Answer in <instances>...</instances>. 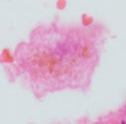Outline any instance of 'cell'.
<instances>
[]
</instances>
